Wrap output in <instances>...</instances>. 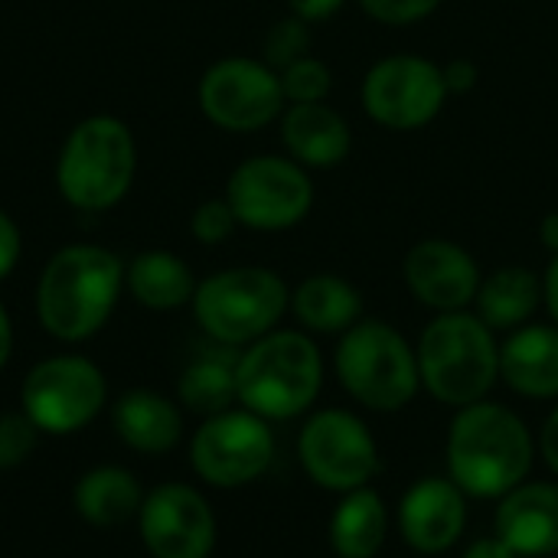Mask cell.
<instances>
[{
  "instance_id": "cell-4",
  "label": "cell",
  "mask_w": 558,
  "mask_h": 558,
  "mask_svg": "<svg viewBox=\"0 0 558 558\" xmlns=\"http://www.w3.org/2000/svg\"><path fill=\"white\" fill-rule=\"evenodd\" d=\"M415 356L422 389L448 409L474 405L500 383V340L474 311L435 314Z\"/></svg>"
},
{
  "instance_id": "cell-7",
  "label": "cell",
  "mask_w": 558,
  "mask_h": 558,
  "mask_svg": "<svg viewBox=\"0 0 558 558\" xmlns=\"http://www.w3.org/2000/svg\"><path fill=\"white\" fill-rule=\"evenodd\" d=\"M190 307L199 330L213 343L245 350L248 343L278 330L291 307V288L271 268L235 265L203 278Z\"/></svg>"
},
{
  "instance_id": "cell-32",
  "label": "cell",
  "mask_w": 558,
  "mask_h": 558,
  "mask_svg": "<svg viewBox=\"0 0 558 558\" xmlns=\"http://www.w3.org/2000/svg\"><path fill=\"white\" fill-rule=\"evenodd\" d=\"M20 258H23V232L16 219L7 209H0V281H7L16 271Z\"/></svg>"
},
{
  "instance_id": "cell-19",
  "label": "cell",
  "mask_w": 558,
  "mask_h": 558,
  "mask_svg": "<svg viewBox=\"0 0 558 558\" xmlns=\"http://www.w3.org/2000/svg\"><path fill=\"white\" fill-rule=\"evenodd\" d=\"M500 383L523 399H558V324L533 320L500 340Z\"/></svg>"
},
{
  "instance_id": "cell-24",
  "label": "cell",
  "mask_w": 558,
  "mask_h": 558,
  "mask_svg": "<svg viewBox=\"0 0 558 558\" xmlns=\"http://www.w3.org/2000/svg\"><path fill=\"white\" fill-rule=\"evenodd\" d=\"M327 539L337 558H376L389 539V507L373 487L343 494L333 507Z\"/></svg>"
},
{
  "instance_id": "cell-5",
  "label": "cell",
  "mask_w": 558,
  "mask_h": 558,
  "mask_svg": "<svg viewBox=\"0 0 558 558\" xmlns=\"http://www.w3.org/2000/svg\"><path fill=\"white\" fill-rule=\"evenodd\" d=\"M137 141L114 114L82 118L56 157V190L75 213H108L134 186Z\"/></svg>"
},
{
  "instance_id": "cell-39",
  "label": "cell",
  "mask_w": 558,
  "mask_h": 558,
  "mask_svg": "<svg viewBox=\"0 0 558 558\" xmlns=\"http://www.w3.org/2000/svg\"><path fill=\"white\" fill-rule=\"evenodd\" d=\"M539 242L546 245V252L558 255V209L543 216V222H539Z\"/></svg>"
},
{
  "instance_id": "cell-16",
  "label": "cell",
  "mask_w": 558,
  "mask_h": 558,
  "mask_svg": "<svg viewBox=\"0 0 558 558\" xmlns=\"http://www.w3.org/2000/svg\"><path fill=\"white\" fill-rule=\"evenodd\" d=\"M396 526L412 553L445 556L468 530V494L451 477H418L396 507Z\"/></svg>"
},
{
  "instance_id": "cell-31",
  "label": "cell",
  "mask_w": 558,
  "mask_h": 558,
  "mask_svg": "<svg viewBox=\"0 0 558 558\" xmlns=\"http://www.w3.org/2000/svg\"><path fill=\"white\" fill-rule=\"evenodd\" d=\"M360 10L383 26H415L438 13L445 0H356Z\"/></svg>"
},
{
  "instance_id": "cell-14",
  "label": "cell",
  "mask_w": 558,
  "mask_h": 558,
  "mask_svg": "<svg viewBox=\"0 0 558 558\" xmlns=\"http://www.w3.org/2000/svg\"><path fill=\"white\" fill-rule=\"evenodd\" d=\"M141 543L154 558H209L216 549V513L190 484H160L144 494Z\"/></svg>"
},
{
  "instance_id": "cell-37",
  "label": "cell",
  "mask_w": 558,
  "mask_h": 558,
  "mask_svg": "<svg viewBox=\"0 0 558 558\" xmlns=\"http://www.w3.org/2000/svg\"><path fill=\"white\" fill-rule=\"evenodd\" d=\"M543 307L549 311L553 324H558V255H553L549 268L543 271Z\"/></svg>"
},
{
  "instance_id": "cell-29",
  "label": "cell",
  "mask_w": 558,
  "mask_h": 558,
  "mask_svg": "<svg viewBox=\"0 0 558 558\" xmlns=\"http://www.w3.org/2000/svg\"><path fill=\"white\" fill-rule=\"evenodd\" d=\"M239 229V219L229 206L226 196H213V199H203L193 216H190V232L199 245H222L232 239V232Z\"/></svg>"
},
{
  "instance_id": "cell-36",
  "label": "cell",
  "mask_w": 558,
  "mask_h": 558,
  "mask_svg": "<svg viewBox=\"0 0 558 558\" xmlns=\"http://www.w3.org/2000/svg\"><path fill=\"white\" fill-rule=\"evenodd\" d=\"M461 558H520L500 536H481V539H474L468 549H464V556Z\"/></svg>"
},
{
  "instance_id": "cell-18",
  "label": "cell",
  "mask_w": 558,
  "mask_h": 558,
  "mask_svg": "<svg viewBox=\"0 0 558 558\" xmlns=\"http://www.w3.org/2000/svg\"><path fill=\"white\" fill-rule=\"evenodd\" d=\"M281 144L307 170H333L353 150V128L330 101L288 105L278 118Z\"/></svg>"
},
{
  "instance_id": "cell-25",
  "label": "cell",
  "mask_w": 558,
  "mask_h": 558,
  "mask_svg": "<svg viewBox=\"0 0 558 558\" xmlns=\"http://www.w3.org/2000/svg\"><path fill=\"white\" fill-rule=\"evenodd\" d=\"M75 513L98 530H118L141 513L144 490L124 468H95L75 484Z\"/></svg>"
},
{
  "instance_id": "cell-15",
  "label": "cell",
  "mask_w": 558,
  "mask_h": 558,
  "mask_svg": "<svg viewBox=\"0 0 558 558\" xmlns=\"http://www.w3.org/2000/svg\"><path fill=\"white\" fill-rule=\"evenodd\" d=\"M402 278L409 294L435 311V314H451V311H471L477 288H481V265L477 258L441 235L418 239L405 258H402Z\"/></svg>"
},
{
  "instance_id": "cell-35",
  "label": "cell",
  "mask_w": 558,
  "mask_h": 558,
  "mask_svg": "<svg viewBox=\"0 0 558 558\" xmlns=\"http://www.w3.org/2000/svg\"><path fill=\"white\" fill-rule=\"evenodd\" d=\"M536 448H539V458L546 461V468L558 477V405L549 412V418L543 422Z\"/></svg>"
},
{
  "instance_id": "cell-13",
  "label": "cell",
  "mask_w": 558,
  "mask_h": 558,
  "mask_svg": "<svg viewBox=\"0 0 558 558\" xmlns=\"http://www.w3.org/2000/svg\"><path fill=\"white\" fill-rule=\"evenodd\" d=\"M275 461L271 425L248 409H226L203 418L190 441L196 477L216 490H239L265 477Z\"/></svg>"
},
{
  "instance_id": "cell-22",
  "label": "cell",
  "mask_w": 558,
  "mask_h": 558,
  "mask_svg": "<svg viewBox=\"0 0 558 558\" xmlns=\"http://www.w3.org/2000/svg\"><path fill=\"white\" fill-rule=\"evenodd\" d=\"M539 307H543V275H536L526 265H504L481 278L471 311L494 333H513L533 324Z\"/></svg>"
},
{
  "instance_id": "cell-1",
  "label": "cell",
  "mask_w": 558,
  "mask_h": 558,
  "mask_svg": "<svg viewBox=\"0 0 558 558\" xmlns=\"http://www.w3.org/2000/svg\"><path fill=\"white\" fill-rule=\"evenodd\" d=\"M539 448L530 425L507 405L481 399L454 409L445 441L448 477L474 500H500L533 474Z\"/></svg>"
},
{
  "instance_id": "cell-38",
  "label": "cell",
  "mask_w": 558,
  "mask_h": 558,
  "mask_svg": "<svg viewBox=\"0 0 558 558\" xmlns=\"http://www.w3.org/2000/svg\"><path fill=\"white\" fill-rule=\"evenodd\" d=\"M10 353H13V320H10V314H7V307L0 301V369L7 366Z\"/></svg>"
},
{
  "instance_id": "cell-9",
  "label": "cell",
  "mask_w": 558,
  "mask_h": 558,
  "mask_svg": "<svg viewBox=\"0 0 558 558\" xmlns=\"http://www.w3.org/2000/svg\"><path fill=\"white\" fill-rule=\"evenodd\" d=\"M441 62L418 52H392L376 59L360 82V105L366 118L386 131H422L448 105Z\"/></svg>"
},
{
  "instance_id": "cell-11",
  "label": "cell",
  "mask_w": 558,
  "mask_h": 558,
  "mask_svg": "<svg viewBox=\"0 0 558 558\" xmlns=\"http://www.w3.org/2000/svg\"><path fill=\"white\" fill-rule=\"evenodd\" d=\"M196 105L213 128L229 134H255L288 108L278 72L255 56L216 59L199 75Z\"/></svg>"
},
{
  "instance_id": "cell-6",
  "label": "cell",
  "mask_w": 558,
  "mask_h": 558,
  "mask_svg": "<svg viewBox=\"0 0 558 558\" xmlns=\"http://www.w3.org/2000/svg\"><path fill=\"white\" fill-rule=\"evenodd\" d=\"M333 373L340 389L376 415H396L422 392L415 347L389 320L363 317L337 337Z\"/></svg>"
},
{
  "instance_id": "cell-10",
  "label": "cell",
  "mask_w": 558,
  "mask_h": 558,
  "mask_svg": "<svg viewBox=\"0 0 558 558\" xmlns=\"http://www.w3.org/2000/svg\"><path fill=\"white\" fill-rule=\"evenodd\" d=\"M298 461L314 487L340 497L369 487L383 471L369 425L347 409H317L307 415L298 435Z\"/></svg>"
},
{
  "instance_id": "cell-23",
  "label": "cell",
  "mask_w": 558,
  "mask_h": 558,
  "mask_svg": "<svg viewBox=\"0 0 558 558\" xmlns=\"http://www.w3.org/2000/svg\"><path fill=\"white\" fill-rule=\"evenodd\" d=\"M193 268L167 248H144L124 265V291L147 311L167 314L193 304L196 294Z\"/></svg>"
},
{
  "instance_id": "cell-27",
  "label": "cell",
  "mask_w": 558,
  "mask_h": 558,
  "mask_svg": "<svg viewBox=\"0 0 558 558\" xmlns=\"http://www.w3.org/2000/svg\"><path fill=\"white\" fill-rule=\"evenodd\" d=\"M281 78V92L288 105H311V101H327L333 92V72L324 59H317L314 52L284 65L278 72Z\"/></svg>"
},
{
  "instance_id": "cell-12",
  "label": "cell",
  "mask_w": 558,
  "mask_h": 558,
  "mask_svg": "<svg viewBox=\"0 0 558 558\" xmlns=\"http://www.w3.org/2000/svg\"><path fill=\"white\" fill-rule=\"evenodd\" d=\"M108 399L105 373L78 353L39 360L20 389L23 415L46 435H72L98 418Z\"/></svg>"
},
{
  "instance_id": "cell-3",
  "label": "cell",
  "mask_w": 558,
  "mask_h": 558,
  "mask_svg": "<svg viewBox=\"0 0 558 558\" xmlns=\"http://www.w3.org/2000/svg\"><path fill=\"white\" fill-rule=\"evenodd\" d=\"M239 405L265 422L307 415L324 389V356L304 330H271L239 350L235 363Z\"/></svg>"
},
{
  "instance_id": "cell-8",
  "label": "cell",
  "mask_w": 558,
  "mask_h": 558,
  "mask_svg": "<svg viewBox=\"0 0 558 558\" xmlns=\"http://www.w3.org/2000/svg\"><path fill=\"white\" fill-rule=\"evenodd\" d=\"M222 196L242 229L288 232L311 216L317 193L311 170L288 154H255L229 173Z\"/></svg>"
},
{
  "instance_id": "cell-2",
  "label": "cell",
  "mask_w": 558,
  "mask_h": 558,
  "mask_svg": "<svg viewBox=\"0 0 558 558\" xmlns=\"http://www.w3.org/2000/svg\"><path fill=\"white\" fill-rule=\"evenodd\" d=\"M124 294V262L98 242H72L49 255L36 281V320L59 343L92 340Z\"/></svg>"
},
{
  "instance_id": "cell-26",
  "label": "cell",
  "mask_w": 558,
  "mask_h": 558,
  "mask_svg": "<svg viewBox=\"0 0 558 558\" xmlns=\"http://www.w3.org/2000/svg\"><path fill=\"white\" fill-rule=\"evenodd\" d=\"M235 363H239V350L219 347V343L209 353L196 356L180 376V386H177L180 402L203 418L235 409L239 405Z\"/></svg>"
},
{
  "instance_id": "cell-21",
  "label": "cell",
  "mask_w": 558,
  "mask_h": 558,
  "mask_svg": "<svg viewBox=\"0 0 558 558\" xmlns=\"http://www.w3.org/2000/svg\"><path fill=\"white\" fill-rule=\"evenodd\" d=\"M111 425L121 445L141 454H167L183 438V415L177 402L150 389H131L111 405Z\"/></svg>"
},
{
  "instance_id": "cell-17",
  "label": "cell",
  "mask_w": 558,
  "mask_h": 558,
  "mask_svg": "<svg viewBox=\"0 0 558 558\" xmlns=\"http://www.w3.org/2000/svg\"><path fill=\"white\" fill-rule=\"evenodd\" d=\"M494 536L520 558L558 556V484L526 481L497 500Z\"/></svg>"
},
{
  "instance_id": "cell-34",
  "label": "cell",
  "mask_w": 558,
  "mask_h": 558,
  "mask_svg": "<svg viewBox=\"0 0 558 558\" xmlns=\"http://www.w3.org/2000/svg\"><path fill=\"white\" fill-rule=\"evenodd\" d=\"M347 7V0H288V13L314 23H327L330 16H337Z\"/></svg>"
},
{
  "instance_id": "cell-20",
  "label": "cell",
  "mask_w": 558,
  "mask_h": 558,
  "mask_svg": "<svg viewBox=\"0 0 558 558\" xmlns=\"http://www.w3.org/2000/svg\"><path fill=\"white\" fill-rule=\"evenodd\" d=\"M294 320L311 337H340L353 324L363 320V294L360 288L333 271L307 275L298 288H291V307Z\"/></svg>"
},
{
  "instance_id": "cell-30",
  "label": "cell",
  "mask_w": 558,
  "mask_h": 558,
  "mask_svg": "<svg viewBox=\"0 0 558 558\" xmlns=\"http://www.w3.org/2000/svg\"><path fill=\"white\" fill-rule=\"evenodd\" d=\"M36 441H39V428L23 412L0 415V471L20 468L36 451Z\"/></svg>"
},
{
  "instance_id": "cell-33",
  "label": "cell",
  "mask_w": 558,
  "mask_h": 558,
  "mask_svg": "<svg viewBox=\"0 0 558 558\" xmlns=\"http://www.w3.org/2000/svg\"><path fill=\"white\" fill-rule=\"evenodd\" d=\"M445 72V85H448V95H471L481 82V65L468 56H458L451 62L441 65Z\"/></svg>"
},
{
  "instance_id": "cell-28",
  "label": "cell",
  "mask_w": 558,
  "mask_h": 558,
  "mask_svg": "<svg viewBox=\"0 0 558 558\" xmlns=\"http://www.w3.org/2000/svg\"><path fill=\"white\" fill-rule=\"evenodd\" d=\"M311 46H314L311 23L301 20V16H294V13H288V16H281V20H275V23L268 26L265 43H262V59H265L275 72H281L284 65H291V62L311 56Z\"/></svg>"
}]
</instances>
